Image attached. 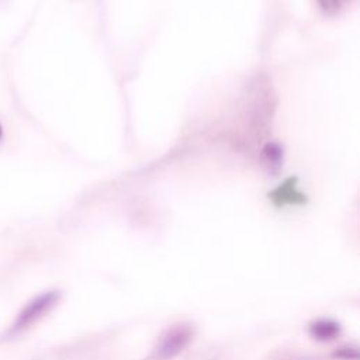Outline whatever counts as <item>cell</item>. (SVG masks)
I'll return each instance as SVG.
<instances>
[{
  "label": "cell",
  "mask_w": 360,
  "mask_h": 360,
  "mask_svg": "<svg viewBox=\"0 0 360 360\" xmlns=\"http://www.w3.org/2000/svg\"><path fill=\"white\" fill-rule=\"evenodd\" d=\"M191 329L188 326H174L166 332L155 349V357L158 360H172L181 353L191 340Z\"/></svg>",
  "instance_id": "obj_2"
},
{
  "label": "cell",
  "mask_w": 360,
  "mask_h": 360,
  "mask_svg": "<svg viewBox=\"0 0 360 360\" xmlns=\"http://www.w3.org/2000/svg\"><path fill=\"white\" fill-rule=\"evenodd\" d=\"M60 294L59 291H46L38 297H35L32 301H30L17 315L13 325L10 326L7 336H17L25 329H28L31 325H34L38 319H41L48 311H51L59 301Z\"/></svg>",
  "instance_id": "obj_1"
},
{
  "label": "cell",
  "mask_w": 360,
  "mask_h": 360,
  "mask_svg": "<svg viewBox=\"0 0 360 360\" xmlns=\"http://www.w3.org/2000/svg\"><path fill=\"white\" fill-rule=\"evenodd\" d=\"M262 162L269 172L276 173L281 167V162H283L281 146L276 142L266 143L264 148L262 149Z\"/></svg>",
  "instance_id": "obj_4"
},
{
  "label": "cell",
  "mask_w": 360,
  "mask_h": 360,
  "mask_svg": "<svg viewBox=\"0 0 360 360\" xmlns=\"http://www.w3.org/2000/svg\"><path fill=\"white\" fill-rule=\"evenodd\" d=\"M0 138H1V125H0Z\"/></svg>",
  "instance_id": "obj_7"
},
{
  "label": "cell",
  "mask_w": 360,
  "mask_h": 360,
  "mask_svg": "<svg viewBox=\"0 0 360 360\" xmlns=\"http://www.w3.org/2000/svg\"><path fill=\"white\" fill-rule=\"evenodd\" d=\"M326 14H336L342 7V0H316Z\"/></svg>",
  "instance_id": "obj_5"
},
{
  "label": "cell",
  "mask_w": 360,
  "mask_h": 360,
  "mask_svg": "<svg viewBox=\"0 0 360 360\" xmlns=\"http://www.w3.org/2000/svg\"><path fill=\"white\" fill-rule=\"evenodd\" d=\"M339 323L332 319H319L309 326V333L316 340H330L339 333Z\"/></svg>",
  "instance_id": "obj_3"
},
{
  "label": "cell",
  "mask_w": 360,
  "mask_h": 360,
  "mask_svg": "<svg viewBox=\"0 0 360 360\" xmlns=\"http://www.w3.org/2000/svg\"><path fill=\"white\" fill-rule=\"evenodd\" d=\"M333 356L342 360H357L359 352L356 347H340L338 352L333 353Z\"/></svg>",
  "instance_id": "obj_6"
}]
</instances>
